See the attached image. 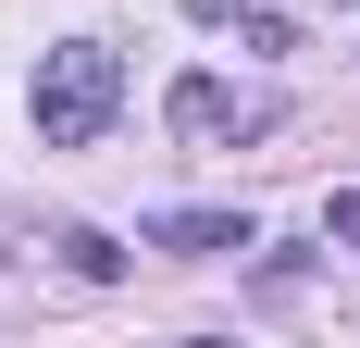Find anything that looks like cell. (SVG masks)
I'll return each instance as SVG.
<instances>
[{"label": "cell", "mask_w": 360, "mask_h": 348, "mask_svg": "<svg viewBox=\"0 0 360 348\" xmlns=\"http://www.w3.org/2000/svg\"><path fill=\"white\" fill-rule=\"evenodd\" d=\"M323 237H348V249H360V187H335V199H323Z\"/></svg>", "instance_id": "5b68a950"}, {"label": "cell", "mask_w": 360, "mask_h": 348, "mask_svg": "<svg viewBox=\"0 0 360 348\" xmlns=\"http://www.w3.org/2000/svg\"><path fill=\"white\" fill-rule=\"evenodd\" d=\"M174 137H274V100L261 87H224V75H174Z\"/></svg>", "instance_id": "7a4b0ae2"}, {"label": "cell", "mask_w": 360, "mask_h": 348, "mask_svg": "<svg viewBox=\"0 0 360 348\" xmlns=\"http://www.w3.org/2000/svg\"><path fill=\"white\" fill-rule=\"evenodd\" d=\"M112 112H124V63H112L100 37L37 50V149H100Z\"/></svg>", "instance_id": "6da1fadb"}, {"label": "cell", "mask_w": 360, "mask_h": 348, "mask_svg": "<svg viewBox=\"0 0 360 348\" xmlns=\"http://www.w3.org/2000/svg\"><path fill=\"white\" fill-rule=\"evenodd\" d=\"M137 249H174V261H236V249H261L249 211H149Z\"/></svg>", "instance_id": "3957f363"}, {"label": "cell", "mask_w": 360, "mask_h": 348, "mask_svg": "<svg viewBox=\"0 0 360 348\" xmlns=\"http://www.w3.org/2000/svg\"><path fill=\"white\" fill-rule=\"evenodd\" d=\"M63 261H75V274H87V286H112V274H124V249H112L100 224H75V237H63Z\"/></svg>", "instance_id": "277c9868"}]
</instances>
